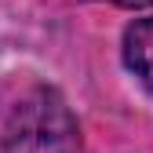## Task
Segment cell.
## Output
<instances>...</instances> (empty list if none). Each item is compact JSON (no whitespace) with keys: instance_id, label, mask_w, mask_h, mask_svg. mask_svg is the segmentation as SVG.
<instances>
[{"instance_id":"obj_2","label":"cell","mask_w":153,"mask_h":153,"mask_svg":"<svg viewBox=\"0 0 153 153\" xmlns=\"http://www.w3.org/2000/svg\"><path fill=\"white\" fill-rule=\"evenodd\" d=\"M124 62L139 80L153 91V15L135 18L124 33Z\"/></svg>"},{"instance_id":"obj_1","label":"cell","mask_w":153,"mask_h":153,"mask_svg":"<svg viewBox=\"0 0 153 153\" xmlns=\"http://www.w3.org/2000/svg\"><path fill=\"white\" fill-rule=\"evenodd\" d=\"M0 153H80V128L66 99L55 88H36L18 99L4 124Z\"/></svg>"},{"instance_id":"obj_3","label":"cell","mask_w":153,"mask_h":153,"mask_svg":"<svg viewBox=\"0 0 153 153\" xmlns=\"http://www.w3.org/2000/svg\"><path fill=\"white\" fill-rule=\"evenodd\" d=\"M109 4H120V7H149L153 0H109Z\"/></svg>"}]
</instances>
